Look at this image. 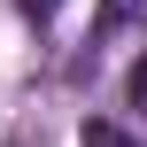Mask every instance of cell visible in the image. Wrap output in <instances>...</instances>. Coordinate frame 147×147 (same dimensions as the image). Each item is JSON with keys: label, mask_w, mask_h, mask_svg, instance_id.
I'll use <instances>...</instances> for the list:
<instances>
[{"label": "cell", "mask_w": 147, "mask_h": 147, "mask_svg": "<svg viewBox=\"0 0 147 147\" xmlns=\"http://www.w3.org/2000/svg\"><path fill=\"white\" fill-rule=\"evenodd\" d=\"M85 147H140V140H132L124 124H101V116H93V124H85Z\"/></svg>", "instance_id": "cell-1"}, {"label": "cell", "mask_w": 147, "mask_h": 147, "mask_svg": "<svg viewBox=\"0 0 147 147\" xmlns=\"http://www.w3.org/2000/svg\"><path fill=\"white\" fill-rule=\"evenodd\" d=\"M132 93H140V101H147V62H140V70H132Z\"/></svg>", "instance_id": "cell-2"}, {"label": "cell", "mask_w": 147, "mask_h": 147, "mask_svg": "<svg viewBox=\"0 0 147 147\" xmlns=\"http://www.w3.org/2000/svg\"><path fill=\"white\" fill-rule=\"evenodd\" d=\"M23 8H31V16H54V0H23Z\"/></svg>", "instance_id": "cell-3"}]
</instances>
